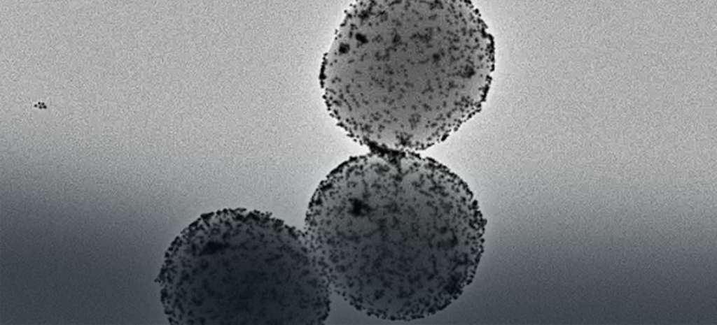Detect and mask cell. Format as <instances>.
<instances>
[{"label": "cell", "instance_id": "obj_1", "mask_svg": "<svg viewBox=\"0 0 717 325\" xmlns=\"http://www.w3.org/2000/svg\"><path fill=\"white\" fill-rule=\"evenodd\" d=\"M485 224L467 184L443 164L371 150L319 184L305 233L330 289L349 304L411 321L446 308L471 283Z\"/></svg>", "mask_w": 717, "mask_h": 325}, {"label": "cell", "instance_id": "obj_2", "mask_svg": "<svg viewBox=\"0 0 717 325\" xmlns=\"http://www.w3.org/2000/svg\"><path fill=\"white\" fill-rule=\"evenodd\" d=\"M494 65V38L471 1H363L346 12L319 78L353 139L416 152L480 110Z\"/></svg>", "mask_w": 717, "mask_h": 325}, {"label": "cell", "instance_id": "obj_3", "mask_svg": "<svg viewBox=\"0 0 717 325\" xmlns=\"http://www.w3.org/2000/svg\"><path fill=\"white\" fill-rule=\"evenodd\" d=\"M160 283L173 324H320L330 310L305 233L259 210L200 215L171 243Z\"/></svg>", "mask_w": 717, "mask_h": 325}]
</instances>
